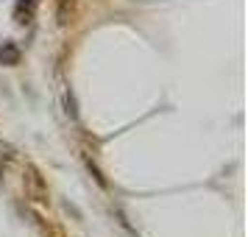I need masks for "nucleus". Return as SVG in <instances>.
Instances as JSON below:
<instances>
[{"instance_id":"1","label":"nucleus","mask_w":248,"mask_h":237,"mask_svg":"<svg viewBox=\"0 0 248 237\" xmlns=\"http://www.w3.org/2000/svg\"><path fill=\"white\" fill-rule=\"evenodd\" d=\"M36 6H39V0H20L17 3V12H14V17H17V23H31V17H34Z\"/></svg>"},{"instance_id":"2","label":"nucleus","mask_w":248,"mask_h":237,"mask_svg":"<svg viewBox=\"0 0 248 237\" xmlns=\"http://www.w3.org/2000/svg\"><path fill=\"white\" fill-rule=\"evenodd\" d=\"M0 62H3V64H17V62H20V50L14 45H3L0 47Z\"/></svg>"},{"instance_id":"3","label":"nucleus","mask_w":248,"mask_h":237,"mask_svg":"<svg viewBox=\"0 0 248 237\" xmlns=\"http://www.w3.org/2000/svg\"><path fill=\"white\" fill-rule=\"evenodd\" d=\"M64 103H67V114H70V117H78V109H76V98H73V92L64 95Z\"/></svg>"}]
</instances>
